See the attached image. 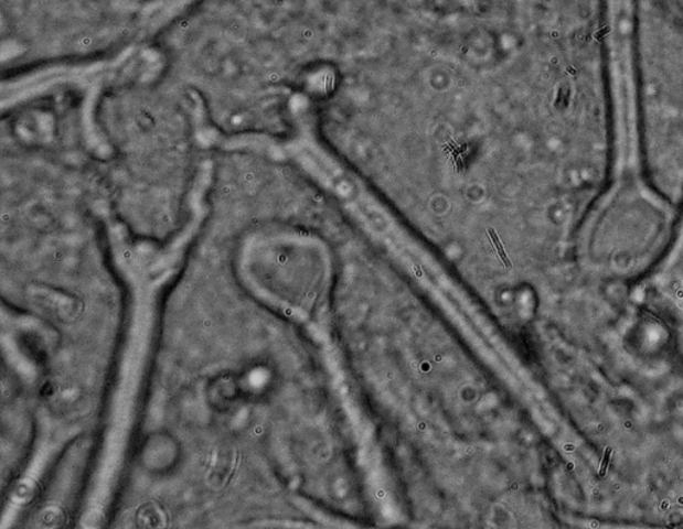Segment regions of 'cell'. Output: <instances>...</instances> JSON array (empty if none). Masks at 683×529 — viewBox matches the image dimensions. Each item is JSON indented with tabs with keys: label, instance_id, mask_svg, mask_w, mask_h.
I'll return each instance as SVG.
<instances>
[{
	"label": "cell",
	"instance_id": "6da1fadb",
	"mask_svg": "<svg viewBox=\"0 0 683 529\" xmlns=\"http://www.w3.org/2000/svg\"><path fill=\"white\" fill-rule=\"evenodd\" d=\"M54 293V291H50L43 293V295L34 296L33 302L51 316L61 319L74 317L76 315L74 299H67L65 295L56 296Z\"/></svg>",
	"mask_w": 683,
	"mask_h": 529
},
{
	"label": "cell",
	"instance_id": "7a4b0ae2",
	"mask_svg": "<svg viewBox=\"0 0 683 529\" xmlns=\"http://www.w3.org/2000/svg\"><path fill=\"white\" fill-rule=\"evenodd\" d=\"M212 471L213 476L212 481L214 484L221 482H225L228 479L230 474L235 465V454L232 449L222 447L215 452L213 461H212Z\"/></svg>",
	"mask_w": 683,
	"mask_h": 529
},
{
	"label": "cell",
	"instance_id": "3957f363",
	"mask_svg": "<svg viewBox=\"0 0 683 529\" xmlns=\"http://www.w3.org/2000/svg\"><path fill=\"white\" fill-rule=\"evenodd\" d=\"M680 307H683V303L682 302H680Z\"/></svg>",
	"mask_w": 683,
	"mask_h": 529
}]
</instances>
